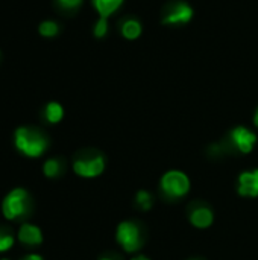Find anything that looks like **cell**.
<instances>
[{
    "instance_id": "1",
    "label": "cell",
    "mask_w": 258,
    "mask_h": 260,
    "mask_svg": "<svg viewBox=\"0 0 258 260\" xmlns=\"http://www.w3.org/2000/svg\"><path fill=\"white\" fill-rule=\"evenodd\" d=\"M14 146L24 157L38 158L46 152L49 146V140L36 128L20 126L14 133Z\"/></svg>"
},
{
    "instance_id": "2",
    "label": "cell",
    "mask_w": 258,
    "mask_h": 260,
    "mask_svg": "<svg viewBox=\"0 0 258 260\" xmlns=\"http://www.w3.org/2000/svg\"><path fill=\"white\" fill-rule=\"evenodd\" d=\"M30 212V197L23 187H15L2 201V215L6 221H17Z\"/></svg>"
},
{
    "instance_id": "3",
    "label": "cell",
    "mask_w": 258,
    "mask_h": 260,
    "mask_svg": "<svg viewBox=\"0 0 258 260\" xmlns=\"http://www.w3.org/2000/svg\"><path fill=\"white\" fill-rule=\"evenodd\" d=\"M105 169V158L96 149L81 151L73 160V171L82 178H94Z\"/></svg>"
},
{
    "instance_id": "4",
    "label": "cell",
    "mask_w": 258,
    "mask_h": 260,
    "mask_svg": "<svg viewBox=\"0 0 258 260\" xmlns=\"http://www.w3.org/2000/svg\"><path fill=\"white\" fill-rule=\"evenodd\" d=\"M146 236L144 225L137 221H125L117 229V242L128 253L140 250L146 242Z\"/></svg>"
},
{
    "instance_id": "5",
    "label": "cell",
    "mask_w": 258,
    "mask_h": 260,
    "mask_svg": "<svg viewBox=\"0 0 258 260\" xmlns=\"http://www.w3.org/2000/svg\"><path fill=\"white\" fill-rule=\"evenodd\" d=\"M222 143L228 154H236V152L248 154L252 151L254 145L257 143V136L243 126H237L230 133L228 137L222 140Z\"/></svg>"
},
{
    "instance_id": "6",
    "label": "cell",
    "mask_w": 258,
    "mask_h": 260,
    "mask_svg": "<svg viewBox=\"0 0 258 260\" xmlns=\"http://www.w3.org/2000/svg\"><path fill=\"white\" fill-rule=\"evenodd\" d=\"M190 190V180L184 172L170 171L161 178V192L167 200H179Z\"/></svg>"
},
{
    "instance_id": "7",
    "label": "cell",
    "mask_w": 258,
    "mask_h": 260,
    "mask_svg": "<svg viewBox=\"0 0 258 260\" xmlns=\"http://www.w3.org/2000/svg\"><path fill=\"white\" fill-rule=\"evenodd\" d=\"M187 216L190 222L198 229H207L213 224L214 215L211 207L204 201H193L187 207Z\"/></svg>"
},
{
    "instance_id": "8",
    "label": "cell",
    "mask_w": 258,
    "mask_h": 260,
    "mask_svg": "<svg viewBox=\"0 0 258 260\" xmlns=\"http://www.w3.org/2000/svg\"><path fill=\"white\" fill-rule=\"evenodd\" d=\"M193 15L192 8L184 2H175L164 9L163 23L164 24H181L190 21Z\"/></svg>"
},
{
    "instance_id": "9",
    "label": "cell",
    "mask_w": 258,
    "mask_h": 260,
    "mask_svg": "<svg viewBox=\"0 0 258 260\" xmlns=\"http://www.w3.org/2000/svg\"><path fill=\"white\" fill-rule=\"evenodd\" d=\"M17 241L24 247H36L43 242V233H41L40 227L24 222L20 225V229L17 232Z\"/></svg>"
},
{
    "instance_id": "10",
    "label": "cell",
    "mask_w": 258,
    "mask_h": 260,
    "mask_svg": "<svg viewBox=\"0 0 258 260\" xmlns=\"http://www.w3.org/2000/svg\"><path fill=\"white\" fill-rule=\"evenodd\" d=\"M237 192L242 197H249V198L258 197V169L240 174L237 181Z\"/></svg>"
},
{
    "instance_id": "11",
    "label": "cell",
    "mask_w": 258,
    "mask_h": 260,
    "mask_svg": "<svg viewBox=\"0 0 258 260\" xmlns=\"http://www.w3.org/2000/svg\"><path fill=\"white\" fill-rule=\"evenodd\" d=\"M43 174L47 178H58L64 174V161L61 158H49L43 165Z\"/></svg>"
},
{
    "instance_id": "12",
    "label": "cell",
    "mask_w": 258,
    "mask_h": 260,
    "mask_svg": "<svg viewBox=\"0 0 258 260\" xmlns=\"http://www.w3.org/2000/svg\"><path fill=\"white\" fill-rule=\"evenodd\" d=\"M123 0H93L97 12L100 17L106 18L108 15H111L120 5H122Z\"/></svg>"
},
{
    "instance_id": "13",
    "label": "cell",
    "mask_w": 258,
    "mask_h": 260,
    "mask_svg": "<svg viewBox=\"0 0 258 260\" xmlns=\"http://www.w3.org/2000/svg\"><path fill=\"white\" fill-rule=\"evenodd\" d=\"M64 116V110L58 102H49L44 108V117L49 123H58Z\"/></svg>"
},
{
    "instance_id": "14",
    "label": "cell",
    "mask_w": 258,
    "mask_h": 260,
    "mask_svg": "<svg viewBox=\"0 0 258 260\" xmlns=\"http://www.w3.org/2000/svg\"><path fill=\"white\" fill-rule=\"evenodd\" d=\"M122 34L129 40H135L141 34V24L134 18H128L122 24Z\"/></svg>"
},
{
    "instance_id": "15",
    "label": "cell",
    "mask_w": 258,
    "mask_h": 260,
    "mask_svg": "<svg viewBox=\"0 0 258 260\" xmlns=\"http://www.w3.org/2000/svg\"><path fill=\"white\" fill-rule=\"evenodd\" d=\"M154 204V197L146 192V190H140L135 197V206L141 210H149Z\"/></svg>"
},
{
    "instance_id": "16",
    "label": "cell",
    "mask_w": 258,
    "mask_h": 260,
    "mask_svg": "<svg viewBox=\"0 0 258 260\" xmlns=\"http://www.w3.org/2000/svg\"><path fill=\"white\" fill-rule=\"evenodd\" d=\"M38 30H40V34H41L43 37L52 38V37H55V35L59 32V26H58V23H55V21H52V20H46V21H43V23L40 24Z\"/></svg>"
},
{
    "instance_id": "17",
    "label": "cell",
    "mask_w": 258,
    "mask_h": 260,
    "mask_svg": "<svg viewBox=\"0 0 258 260\" xmlns=\"http://www.w3.org/2000/svg\"><path fill=\"white\" fill-rule=\"evenodd\" d=\"M14 244H15L14 236L9 232H6L5 229H0V254L9 251L14 247Z\"/></svg>"
},
{
    "instance_id": "18",
    "label": "cell",
    "mask_w": 258,
    "mask_h": 260,
    "mask_svg": "<svg viewBox=\"0 0 258 260\" xmlns=\"http://www.w3.org/2000/svg\"><path fill=\"white\" fill-rule=\"evenodd\" d=\"M106 30H108L106 18L100 17V18H99V21H97V23H96V26H94V35L100 38V37H103V35L106 34Z\"/></svg>"
},
{
    "instance_id": "19",
    "label": "cell",
    "mask_w": 258,
    "mask_h": 260,
    "mask_svg": "<svg viewBox=\"0 0 258 260\" xmlns=\"http://www.w3.org/2000/svg\"><path fill=\"white\" fill-rule=\"evenodd\" d=\"M56 3L62 9H76L82 3V0H56Z\"/></svg>"
},
{
    "instance_id": "20",
    "label": "cell",
    "mask_w": 258,
    "mask_h": 260,
    "mask_svg": "<svg viewBox=\"0 0 258 260\" xmlns=\"http://www.w3.org/2000/svg\"><path fill=\"white\" fill-rule=\"evenodd\" d=\"M99 260H122V259H120V256H119V254H116V253H106L105 256H102Z\"/></svg>"
},
{
    "instance_id": "21",
    "label": "cell",
    "mask_w": 258,
    "mask_h": 260,
    "mask_svg": "<svg viewBox=\"0 0 258 260\" xmlns=\"http://www.w3.org/2000/svg\"><path fill=\"white\" fill-rule=\"evenodd\" d=\"M20 260H43V257L40 254H27V256H24L23 259Z\"/></svg>"
},
{
    "instance_id": "22",
    "label": "cell",
    "mask_w": 258,
    "mask_h": 260,
    "mask_svg": "<svg viewBox=\"0 0 258 260\" xmlns=\"http://www.w3.org/2000/svg\"><path fill=\"white\" fill-rule=\"evenodd\" d=\"M131 260H151L149 257H144V256H138V257H134V259Z\"/></svg>"
},
{
    "instance_id": "23",
    "label": "cell",
    "mask_w": 258,
    "mask_h": 260,
    "mask_svg": "<svg viewBox=\"0 0 258 260\" xmlns=\"http://www.w3.org/2000/svg\"><path fill=\"white\" fill-rule=\"evenodd\" d=\"M254 122H255V125L258 126V110H257V114H255V117H254Z\"/></svg>"
},
{
    "instance_id": "24",
    "label": "cell",
    "mask_w": 258,
    "mask_h": 260,
    "mask_svg": "<svg viewBox=\"0 0 258 260\" xmlns=\"http://www.w3.org/2000/svg\"><path fill=\"white\" fill-rule=\"evenodd\" d=\"M2 260H9V259H2Z\"/></svg>"
},
{
    "instance_id": "25",
    "label": "cell",
    "mask_w": 258,
    "mask_h": 260,
    "mask_svg": "<svg viewBox=\"0 0 258 260\" xmlns=\"http://www.w3.org/2000/svg\"><path fill=\"white\" fill-rule=\"evenodd\" d=\"M196 260H201V259H196Z\"/></svg>"
}]
</instances>
